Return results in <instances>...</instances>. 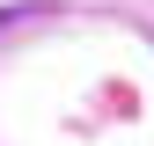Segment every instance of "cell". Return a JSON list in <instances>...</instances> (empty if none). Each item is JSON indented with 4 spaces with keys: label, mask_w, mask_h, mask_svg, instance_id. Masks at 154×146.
<instances>
[]
</instances>
